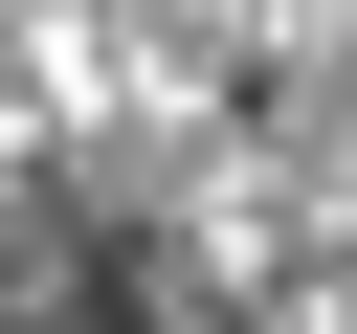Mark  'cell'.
<instances>
[{
	"instance_id": "1",
	"label": "cell",
	"mask_w": 357,
	"mask_h": 334,
	"mask_svg": "<svg viewBox=\"0 0 357 334\" xmlns=\"http://www.w3.org/2000/svg\"><path fill=\"white\" fill-rule=\"evenodd\" d=\"M0 334H245L201 289V245L89 223V200H0Z\"/></svg>"
}]
</instances>
